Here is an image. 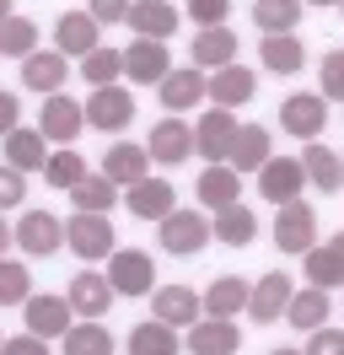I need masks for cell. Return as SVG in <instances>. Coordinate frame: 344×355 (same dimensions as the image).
Returning <instances> with one entry per match:
<instances>
[{
    "mask_svg": "<svg viewBox=\"0 0 344 355\" xmlns=\"http://www.w3.org/2000/svg\"><path fill=\"white\" fill-rule=\"evenodd\" d=\"M258 81H253V70H242V65H226V70H215V81H210V97H215V108H242L248 97H258Z\"/></svg>",
    "mask_w": 344,
    "mask_h": 355,
    "instance_id": "cell-29",
    "label": "cell"
},
{
    "mask_svg": "<svg viewBox=\"0 0 344 355\" xmlns=\"http://www.w3.org/2000/svg\"><path fill=\"white\" fill-rule=\"evenodd\" d=\"M215 237L226 248H248L258 237V216L248 205H226V210H215Z\"/></svg>",
    "mask_w": 344,
    "mask_h": 355,
    "instance_id": "cell-31",
    "label": "cell"
},
{
    "mask_svg": "<svg viewBox=\"0 0 344 355\" xmlns=\"http://www.w3.org/2000/svg\"><path fill=\"white\" fill-rule=\"evenodd\" d=\"M205 92H210L205 70H172L156 97H162V108H167V113H189V108H199V103H205Z\"/></svg>",
    "mask_w": 344,
    "mask_h": 355,
    "instance_id": "cell-18",
    "label": "cell"
},
{
    "mask_svg": "<svg viewBox=\"0 0 344 355\" xmlns=\"http://www.w3.org/2000/svg\"><path fill=\"white\" fill-rule=\"evenodd\" d=\"M97 17H92V11H64L60 17V27H54V44H60V54L64 60H70V54H76V60H86V54H92V49H103L97 44Z\"/></svg>",
    "mask_w": 344,
    "mask_h": 355,
    "instance_id": "cell-15",
    "label": "cell"
},
{
    "mask_svg": "<svg viewBox=\"0 0 344 355\" xmlns=\"http://www.w3.org/2000/svg\"><path fill=\"white\" fill-rule=\"evenodd\" d=\"M0 54H11V60L38 54V27L27 22V17H11V22L0 27Z\"/></svg>",
    "mask_w": 344,
    "mask_h": 355,
    "instance_id": "cell-39",
    "label": "cell"
},
{
    "mask_svg": "<svg viewBox=\"0 0 344 355\" xmlns=\"http://www.w3.org/2000/svg\"><path fill=\"white\" fill-rule=\"evenodd\" d=\"M81 178H86V162L70 151V146H64V151H54V156H49V167H43V183H54V189H64V194H70Z\"/></svg>",
    "mask_w": 344,
    "mask_h": 355,
    "instance_id": "cell-40",
    "label": "cell"
},
{
    "mask_svg": "<svg viewBox=\"0 0 344 355\" xmlns=\"http://www.w3.org/2000/svg\"><path fill=\"white\" fill-rule=\"evenodd\" d=\"M291 296H296L291 275H285V269H275V275H264V280L253 286V296H248V312H253L258 323H275V318H285Z\"/></svg>",
    "mask_w": 344,
    "mask_h": 355,
    "instance_id": "cell-14",
    "label": "cell"
},
{
    "mask_svg": "<svg viewBox=\"0 0 344 355\" xmlns=\"http://www.w3.org/2000/svg\"><path fill=\"white\" fill-rule=\"evenodd\" d=\"M232 54H237L232 27H199V38H194V70H226Z\"/></svg>",
    "mask_w": 344,
    "mask_h": 355,
    "instance_id": "cell-24",
    "label": "cell"
},
{
    "mask_svg": "<svg viewBox=\"0 0 344 355\" xmlns=\"http://www.w3.org/2000/svg\"><path fill=\"white\" fill-rule=\"evenodd\" d=\"M146 167H150V151L146 146H108L103 156V178H113V183H146Z\"/></svg>",
    "mask_w": 344,
    "mask_h": 355,
    "instance_id": "cell-27",
    "label": "cell"
},
{
    "mask_svg": "<svg viewBox=\"0 0 344 355\" xmlns=\"http://www.w3.org/2000/svg\"><path fill=\"white\" fill-rule=\"evenodd\" d=\"M280 124H285V135H296V140L322 135V124H328L322 92H296V97H285V103H280Z\"/></svg>",
    "mask_w": 344,
    "mask_h": 355,
    "instance_id": "cell-9",
    "label": "cell"
},
{
    "mask_svg": "<svg viewBox=\"0 0 344 355\" xmlns=\"http://www.w3.org/2000/svg\"><path fill=\"white\" fill-rule=\"evenodd\" d=\"M97 22H129V0H92Z\"/></svg>",
    "mask_w": 344,
    "mask_h": 355,
    "instance_id": "cell-47",
    "label": "cell"
},
{
    "mask_svg": "<svg viewBox=\"0 0 344 355\" xmlns=\"http://www.w3.org/2000/svg\"><path fill=\"white\" fill-rule=\"evenodd\" d=\"M322 97H339L344 103V49H334V54H328V60H322Z\"/></svg>",
    "mask_w": 344,
    "mask_h": 355,
    "instance_id": "cell-44",
    "label": "cell"
},
{
    "mask_svg": "<svg viewBox=\"0 0 344 355\" xmlns=\"http://www.w3.org/2000/svg\"><path fill=\"white\" fill-rule=\"evenodd\" d=\"M64 70H70V60H64L60 49H38V54H27L22 60V87L27 92H54L64 87Z\"/></svg>",
    "mask_w": 344,
    "mask_h": 355,
    "instance_id": "cell-16",
    "label": "cell"
},
{
    "mask_svg": "<svg viewBox=\"0 0 344 355\" xmlns=\"http://www.w3.org/2000/svg\"><path fill=\"white\" fill-rule=\"evenodd\" d=\"M301 167H307V183H318L322 194H339V189H344V162L328 151V146H318V140H307Z\"/></svg>",
    "mask_w": 344,
    "mask_h": 355,
    "instance_id": "cell-25",
    "label": "cell"
},
{
    "mask_svg": "<svg viewBox=\"0 0 344 355\" xmlns=\"http://www.w3.org/2000/svg\"><path fill=\"white\" fill-rule=\"evenodd\" d=\"M253 22H258L264 38H269V33H296L301 0H253Z\"/></svg>",
    "mask_w": 344,
    "mask_h": 355,
    "instance_id": "cell-36",
    "label": "cell"
},
{
    "mask_svg": "<svg viewBox=\"0 0 344 355\" xmlns=\"http://www.w3.org/2000/svg\"><path fill=\"white\" fill-rule=\"evenodd\" d=\"M156 232H162V248L167 253H199V248L210 243L215 226L199 216V210H172L167 221H156Z\"/></svg>",
    "mask_w": 344,
    "mask_h": 355,
    "instance_id": "cell-10",
    "label": "cell"
},
{
    "mask_svg": "<svg viewBox=\"0 0 344 355\" xmlns=\"http://www.w3.org/2000/svg\"><path fill=\"white\" fill-rule=\"evenodd\" d=\"M307 355H344V329H328V323H322V329L307 339Z\"/></svg>",
    "mask_w": 344,
    "mask_h": 355,
    "instance_id": "cell-46",
    "label": "cell"
},
{
    "mask_svg": "<svg viewBox=\"0 0 344 355\" xmlns=\"http://www.w3.org/2000/svg\"><path fill=\"white\" fill-rule=\"evenodd\" d=\"M312 6H344V0H312Z\"/></svg>",
    "mask_w": 344,
    "mask_h": 355,
    "instance_id": "cell-54",
    "label": "cell"
},
{
    "mask_svg": "<svg viewBox=\"0 0 344 355\" xmlns=\"http://www.w3.org/2000/svg\"><path fill=\"white\" fill-rule=\"evenodd\" d=\"M150 307H156V318L167 329H194L199 312H205V296H194L189 286H156L150 291Z\"/></svg>",
    "mask_w": 344,
    "mask_h": 355,
    "instance_id": "cell-12",
    "label": "cell"
},
{
    "mask_svg": "<svg viewBox=\"0 0 344 355\" xmlns=\"http://www.w3.org/2000/svg\"><path fill=\"white\" fill-rule=\"evenodd\" d=\"M129 210H135L140 221H167L172 210H178V205H172V183H167V178L135 183V189H129Z\"/></svg>",
    "mask_w": 344,
    "mask_h": 355,
    "instance_id": "cell-23",
    "label": "cell"
},
{
    "mask_svg": "<svg viewBox=\"0 0 344 355\" xmlns=\"http://www.w3.org/2000/svg\"><path fill=\"white\" fill-rule=\"evenodd\" d=\"M237 194H242V173H237V167H226V162L205 167V178H199V205L226 210V205H242Z\"/></svg>",
    "mask_w": 344,
    "mask_h": 355,
    "instance_id": "cell-22",
    "label": "cell"
},
{
    "mask_svg": "<svg viewBox=\"0 0 344 355\" xmlns=\"http://www.w3.org/2000/svg\"><path fill=\"white\" fill-rule=\"evenodd\" d=\"M129 119H135V97H129L124 87H97L86 97V124H92V130L119 135V130H129Z\"/></svg>",
    "mask_w": 344,
    "mask_h": 355,
    "instance_id": "cell-6",
    "label": "cell"
},
{
    "mask_svg": "<svg viewBox=\"0 0 344 355\" xmlns=\"http://www.w3.org/2000/svg\"><path fill=\"white\" fill-rule=\"evenodd\" d=\"M22 312H27V334H38V339H64V334L76 329L70 296H27Z\"/></svg>",
    "mask_w": 344,
    "mask_h": 355,
    "instance_id": "cell-4",
    "label": "cell"
},
{
    "mask_svg": "<svg viewBox=\"0 0 344 355\" xmlns=\"http://www.w3.org/2000/svg\"><path fill=\"white\" fill-rule=\"evenodd\" d=\"M150 162H167V167H178V162H183V156H194V130L189 124H178V119H162V124H156V130H150Z\"/></svg>",
    "mask_w": 344,
    "mask_h": 355,
    "instance_id": "cell-20",
    "label": "cell"
},
{
    "mask_svg": "<svg viewBox=\"0 0 344 355\" xmlns=\"http://www.w3.org/2000/svg\"><path fill=\"white\" fill-rule=\"evenodd\" d=\"M285 318L296 323V329H307V334H318L322 323H328V291H318V286H307V291H296L291 296V307H285Z\"/></svg>",
    "mask_w": 344,
    "mask_h": 355,
    "instance_id": "cell-34",
    "label": "cell"
},
{
    "mask_svg": "<svg viewBox=\"0 0 344 355\" xmlns=\"http://www.w3.org/2000/svg\"><path fill=\"white\" fill-rule=\"evenodd\" d=\"M264 162H269V130H264V124H242L226 167H237V173H258Z\"/></svg>",
    "mask_w": 344,
    "mask_h": 355,
    "instance_id": "cell-32",
    "label": "cell"
},
{
    "mask_svg": "<svg viewBox=\"0 0 344 355\" xmlns=\"http://www.w3.org/2000/svg\"><path fill=\"white\" fill-rule=\"evenodd\" d=\"M237 135H242V124L232 119V108H210L199 124H194V151L205 156V162H232V146H237Z\"/></svg>",
    "mask_w": 344,
    "mask_h": 355,
    "instance_id": "cell-1",
    "label": "cell"
},
{
    "mask_svg": "<svg viewBox=\"0 0 344 355\" xmlns=\"http://www.w3.org/2000/svg\"><path fill=\"white\" fill-rule=\"evenodd\" d=\"M0 350H6V339H0Z\"/></svg>",
    "mask_w": 344,
    "mask_h": 355,
    "instance_id": "cell-55",
    "label": "cell"
},
{
    "mask_svg": "<svg viewBox=\"0 0 344 355\" xmlns=\"http://www.w3.org/2000/svg\"><path fill=\"white\" fill-rule=\"evenodd\" d=\"M33 296V275L27 264H11V259H0V307H17Z\"/></svg>",
    "mask_w": 344,
    "mask_h": 355,
    "instance_id": "cell-42",
    "label": "cell"
},
{
    "mask_svg": "<svg viewBox=\"0 0 344 355\" xmlns=\"http://www.w3.org/2000/svg\"><path fill=\"white\" fill-rule=\"evenodd\" d=\"M248 296H253V286H248V280H237V275H221V280L205 291V312H210V318H232V312L248 307Z\"/></svg>",
    "mask_w": 344,
    "mask_h": 355,
    "instance_id": "cell-33",
    "label": "cell"
},
{
    "mask_svg": "<svg viewBox=\"0 0 344 355\" xmlns=\"http://www.w3.org/2000/svg\"><path fill=\"white\" fill-rule=\"evenodd\" d=\"M269 355H307V350H269Z\"/></svg>",
    "mask_w": 344,
    "mask_h": 355,
    "instance_id": "cell-53",
    "label": "cell"
},
{
    "mask_svg": "<svg viewBox=\"0 0 344 355\" xmlns=\"http://www.w3.org/2000/svg\"><path fill=\"white\" fill-rule=\"evenodd\" d=\"M124 76L140 81V87H162L172 76V60H167V44L162 38H135L124 54Z\"/></svg>",
    "mask_w": 344,
    "mask_h": 355,
    "instance_id": "cell-8",
    "label": "cell"
},
{
    "mask_svg": "<svg viewBox=\"0 0 344 355\" xmlns=\"http://www.w3.org/2000/svg\"><path fill=\"white\" fill-rule=\"evenodd\" d=\"M81 124H86V108L76 103V97H64V92L43 97V113H38L43 140H60V146H70V140L81 135Z\"/></svg>",
    "mask_w": 344,
    "mask_h": 355,
    "instance_id": "cell-11",
    "label": "cell"
},
{
    "mask_svg": "<svg viewBox=\"0 0 344 355\" xmlns=\"http://www.w3.org/2000/svg\"><path fill=\"white\" fill-rule=\"evenodd\" d=\"M258 60H264V70H275V76H296L301 60H307V49H301L296 33H269V38L258 44Z\"/></svg>",
    "mask_w": 344,
    "mask_h": 355,
    "instance_id": "cell-26",
    "label": "cell"
},
{
    "mask_svg": "<svg viewBox=\"0 0 344 355\" xmlns=\"http://www.w3.org/2000/svg\"><path fill=\"white\" fill-rule=\"evenodd\" d=\"M64 355H113V334L97 318H86V323H76L64 334Z\"/></svg>",
    "mask_w": 344,
    "mask_h": 355,
    "instance_id": "cell-37",
    "label": "cell"
},
{
    "mask_svg": "<svg viewBox=\"0 0 344 355\" xmlns=\"http://www.w3.org/2000/svg\"><path fill=\"white\" fill-rule=\"evenodd\" d=\"M6 162H11L17 173H43V167H49L43 130H11V135H6Z\"/></svg>",
    "mask_w": 344,
    "mask_h": 355,
    "instance_id": "cell-28",
    "label": "cell"
},
{
    "mask_svg": "<svg viewBox=\"0 0 344 355\" xmlns=\"http://www.w3.org/2000/svg\"><path fill=\"white\" fill-rule=\"evenodd\" d=\"M17 119H22V103H17V92H0V135L22 130Z\"/></svg>",
    "mask_w": 344,
    "mask_h": 355,
    "instance_id": "cell-48",
    "label": "cell"
},
{
    "mask_svg": "<svg viewBox=\"0 0 344 355\" xmlns=\"http://www.w3.org/2000/svg\"><path fill=\"white\" fill-rule=\"evenodd\" d=\"M328 248H334V253H339V264H344V232H339V237H334V243H328Z\"/></svg>",
    "mask_w": 344,
    "mask_h": 355,
    "instance_id": "cell-51",
    "label": "cell"
},
{
    "mask_svg": "<svg viewBox=\"0 0 344 355\" xmlns=\"http://www.w3.org/2000/svg\"><path fill=\"white\" fill-rule=\"evenodd\" d=\"M301 183H307V167H301L296 156H269V162L258 167V194H264L269 205L301 200Z\"/></svg>",
    "mask_w": 344,
    "mask_h": 355,
    "instance_id": "cell-5",
    "label": "cell"
},
{
    "mask_svg": "<svg viewBox=\"0 0 344 355\" xmlns=\"http://www.w3.org/2000/svg\"><path fill=\"white\" fill-rule=\"evenodd\" d=\"M22 200H27V178L6 162V167H0V210H17Z\"/></svg>",
    "mask_w": 344,
    "mask_h": 355,
    "instance_id": "cell-43",
    "label": "cell"
},
{
    "mask_svg": "<svg viewBox=\"0 0 344 355\" xmlns=\"http://www.w3.org/2000/svg\"><path fill=\"white\" fill-rule=\"evenodd\" d=\"M81 76L92 87H119V76H124V54L119 49H92L81 60Z\"/></svg>",
    "mask_w": 344,
    "mask_h": 355,
    "instance_id": "cell-38",
    "label": "cell"
},
{
    "mask_svg": "<svg viewBox=\"0 0 344 355\" xmlns=\"http://www.w3.org/2000/svg\"><path fill=\"white\" fill-rule=\"evenodd\" d=\"M113 200H119V183H113V178H92V173H86L81 183L70 189V205H76L81 216H108Z\"/></svg>",
    "mask_w": 344,
    "mask_h": 355,
    "instance_id": "cell-30",
    "label": "cell"
},
{
    "mask_svg": "<svg viewBox=\"0 0 344 355\" xmlns=\"http://www.w3.org/2000/svg\"><path fill=\"white\" fill-rule=\"evenodd\" d=\"M129 355H178V329H167L162 318L129 329Z\"/></svg>",
    "mask_w": 344,
    "mask_h": 355,
    "instance_id": "cell-35",
    "label": "cell"
},
{
    "mask_svg": "<svg viewBox=\"0 0 344 355\" xmlns=\"http://www.w3.org/2000/svg\"><path fill=\"white\" fill-rule=\"evenodd\" d=\"M275 248H280V253H301V259H307V253L318 248V216H312V205H301V200L280 205Z\"/></svg>",
    "mask_w": 344,
    "mask_h": 355,
    "instance_id": "cell-2",
    "label": "cell"
},
{
    "mask_svg": "<svg viewBox=\"0 0 344 355\" xmlns=\"http://www.w3.org/2000/svg\"><path fill=\"white\" fill-rule=\"evenodd\" d=\"M237 345H242V334H237L232 318H199L189 329V350L194 355H237Z\"/></svg>",
    "mask_w": 344,
    "mask_h": 355,
    "instance_id": "cell-17",
    "label": "cell"
},
{
    "mask_svg": "<svg viewBox=\"0 0 344 355\" xmlns=\"http://www.w3.org/2000/svg\"><path fill=\"white\" fill-rule=\"evenodd\" d=\"M17 243H22V253H27V259H49V253L64 243L60 216H49V210H27V216L17 221Z\"/></svg>",
    "mask_w": 344,
    "mask_h": 355,
    "instance_id": "cell-13",
    "label": "cell"
},
{
    "mask_svg": "<svg viewBox=\"0 0 344 355\" xmlns=\"http://www.w3.org/2000/svg\"><path fill=\"white\" fill-rule=\"evenodd\" d=\"M64 243H70V253L76 259H113L119 248H113V221H103V216H81L76 210V221H64Z\"/></svg>",
    "mask_w": 344,
    "mask_h": 355,
    "instance_id": "cell-3",
    "label": "cell"
},
{
    "mask_svg": "<svg viewBox=\"0 0 344 355\" xmlns=\"http://www.w3.org/2000/svg\"><path fill=\"white\" fill-rule=\"evenodd\" d=\"M0 355H49V350H43L38 334H17V339H6V350H0Z\"/></svg>",
    "mask_w": 344,
    "mask_h": 355,
    "instance_id": "cell-49",
    "label": "cell"
},
{
    "mask_svg": "<svg viewBox=\"0 0 344 355\" xmlns=\"http://www.w3.org/2000/svg\"><path fill=\"white\" fill-rule=\"evenodd\" d=\"M11 22V0H0V27Z\"/></svg>",
    "mask_w": 344,
    "mask_h": 355,
    "instance_id": "cell-52",
    "label": "cell"
},
{
    "mask_svg": "<svg viewBox=\"0 0 344 355\" xmlns=\"http://www.w3.org/2000/svg\"><path fill=\"white\" fill-rule=\"evenodd\" d=\"M11 237H17V232H11V226L0 221V259H6V248H11Z\"/></svg>",
    "mask_w": 344,
    "mask_h": 355,
    "instance_id": "cell-50",
    "label": "cell"
},
{
    "mask_svg": "<svg viewBox=\"0 0 344 355\" xmlns=\"http://www.w3.org/2000/svg\"><path fill=\"white\" fill-rule=\"evenodd\" d=\"M226 11H232V0H189V17L199 27H226Z\"/></svg>",
    "mask_w": 344,
    "mask_h": 355,
    "instance_id": "cell-45",
    "label": "cell"
},
{
    "mask_svg": "<svg viewBox=\"0 0 344 355\" xmlns=\"http://www.w3.org/2000/svg\"><path fill=\"white\" fill-rule=\"evenodd\" d=\"M129 33H135V38H162V44H167L172 33H178V11H172L167 0H140V6H129Z\"/></svg>",
    "mask_w": 344,
    "mask_h": 355,
    "instance_id": "cell-21",
    "label": "cell"
},
{
    "mask_svg": "<svg viewBox=\"0 0 344 355\" xmlns=\"http://www.w3.org/2000/svg\"><path fill=\"white\" fill-rule=\"evenodd\" d=\"M307 280H312L318 291H334V286L344 280L339 253H334V248H312V253H307Z\"/></svg>",
    "mask_w": 344,
    "mask_h": 355,
    "instance_id": "cell-41",
    "label": "cell"
},
{
    "mask_svg": "<svg viewBox=\"0 0 344 355\" xmlns=\"http://www.w3.org/2000/svg\"><path fill=\"white\" fill-rule=\"evenodd\" d=\"M339 11H344V6H339Z\"/></svg>",
    "mask_w": 344,
    "mask_h": 355,
    "instance_id": "cell-56",
    "label": "cell"
},
{
    "mask_svg": "<svg viewBox=\"0 0 344 355\" xmlns=\"http://www.w3.org/2000/svg\"><path fill=\"white\" fill-rule=\"evenodd\" d=\"M113 280L108 275H92V269H81L76 280H70V307L81 312V318H103L108 307H113Z\"/></svg>",
    "mask_w": 344,
    "mask_h": 355,
    "instance_id": "cell-19",
    "label": "cell"
},
{
    "mask_svg": "<svg viewBox=\"0 0 344 355\" xmlns=\"http://www.w3.org/2000/svg\"><path fill=\"white\" fill-rule=\"evenodd\" d=\"M108 280L119 296H150L156 291V264H150L140 248H119L113 264H108Z\"/></svg>",
    "mask_w": 344,
    "mask_h": 355,
    "instance_id": "cell-7",
    "label": "cell"
}]
</instances>
